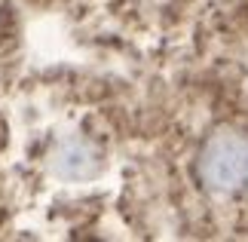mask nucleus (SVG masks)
I'll return each mask as SVG.
<instances>
[{"mask_svg": "<svg viewBox=\"0 0 248 242\" xmlns=\"http://www.w3.org/2000/svg\"><path fill=\"white\" fill-rule=\"evenodd\" d=\"M199 178L215 193H239L248 187V138L239 132H217L199 153Z\"/></svg>", "mask_w": 248, "mask_h": 242, "instance_id": "obj_1", "label": "nucleus"}, {"mask_svg": "<svg viewBox=\"0 0 248 242\" xmlns=\"http://www.w3.org/2000/svg\"><path fill=\"white\" fill-rule=\"evenodd\" d=\"M52 169L62 178H89L98 172V153L86 141L71 138V141L59 144V150L52 153Z\"/></svg>", "mask_w": 248, "mask_h": 242, "instance_id": "obj_2", "label": "nucleus"}]
</instances>
